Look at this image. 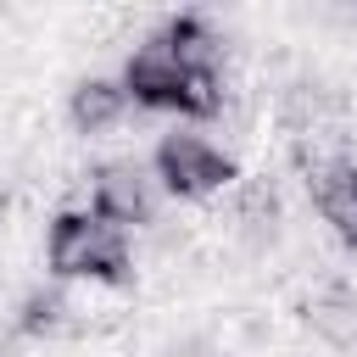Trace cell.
I'll return each instance as SVG.
<instances>
[{"label": "cell", "instance_id": "7", "mask_svg": "<svg viewBox=\"0 0 357 357\" xmlns=\"http://www.w3.org/2000/svg\"><path fill=\"white\" fill-rule=\"evenodd\" d=\"M156 39H162L184 67H218V33H212V22H206V17H195V11L173 17Z\"/></svg>", "mask_w": 357, "mask_h": 357}, {"label": "cell", "instance_id": "1", "mask_svg": "<svg viewBox=\"0 0 357 357\" xmlns=\"http://www.w3.org/2000/svg\"><path fill=\"white\" fill-rule=\"evenodd\" d=\"M45 257L56 279H95V284H123L128 279V234L106 223L95 206H67L56 212L45 234Z\"/></svg>", "mask_w": 357, "mask_h": 357}, {"label": "cell", "instance_id": "4", "mask_svg": "<svg viewBox=\"0 0 357 357\" xmlns=\"http://www.w3.org/2000/svg\"><path fill=\"white\" fill-rule=\"evenodd\" d=\"M89 206H95L106 223H117V229L128 234L134 223H151V212H156V190H151V178H145L134 162H112V167L95 173V195H89Z\"/></svg>", "mask_w": 357, "mask_h": 357}, {"label": "cell", "instance_id": "9", "mask_svg": "<svg viewBox=\"0 0 357 357\" xmlns=\"http://www.w3.org/2000/svg\"><path fill=\"white\" fill-rule=\"evenodd\" d=\"M178 357H206V351H178Z\"/></svg>", "mask_w": 357, "mask_h": 357}, {"label": "cell", "instance_id": "2", "mask_svg": "<svg viewBox=\"0 0 357 357\" xmlns=\"http://www.w3.org/2000/svg\"><path fill=\"white\" fill-rule=\"evenodd\" d=\"M156 178H162L167 195L201 201V195H218L223 184H234V162L212 139H201V134H162V145H156Z\"/></svg>", "mask_w": 357, "mask_h": 357}, {"label": "cell", "instance_id": "8", "mask_svg": "<svg viewBox=\"0 0 357 357\" xmlns=\"http://www.w3.org/2000/svg\"><path fill=\"white\" fill-rule=\"evenodd\" d=\"M61 312H67L61 290H33V296H22L11 329H17V335H50V329H61Z\"/></svg>", "mask_w": 357, "mask_h": 357}, {"label": "cell", "instance_id": "5", "mask_svg": "<svg viewBox=\"0 0 357 357\" xmlns=\"http://www.w3.org/2000/svg\"><path fill=\"white\" fill-rule=\"evenodd\" d=\"M307 190H312V206L324 212V223H335V234L351 245L357 240V167L340 156H312Z\"/></svg>", "mask_w": 357, "mask_h": 357}, {"label": "cell", "instance_id": "3", "mask_svg": "<svg viewBox=\"0 0 357 357\" xmlns=\"http://www.w3.org/2000/svg\"><path fill=\"white\" fill-rule=\"evenodd\" d=\"M195 67H184L162 39H145L128 67H123V95L134 106H151V112H178L184 106V84H190Z\"/></svg>", "mask_w": 357, "mask_h": 357}, {"label": "cell", "instance_id": "10", "mask_svg": "<svg viewBox=\"0 0 357 357\" xmlns=\"http://www.w3.org/2000/svg\"><path fill=\"white\" fill-rule=\"evenodd\" d=\"M351 251H357V240H351Z\"/></svg>", "mask_w": 357, "mask_h": 357}, {"label": "cell", "instance_id": "6", "mask_svg": "<svg viewBox=\"0 0 357 357\" xmlns=\"http://www.w3.org/2000/svg\"><path fill=\"white\" fill-rule=\"evenodd\" d=\"M123 106H128V95H123V78L112 84V78H84L78 89H73V128L78 134H100V128H112L117 117H123Z\"/></svg>", "mask_w": 357, "mask_h": 357}]
</instances>
